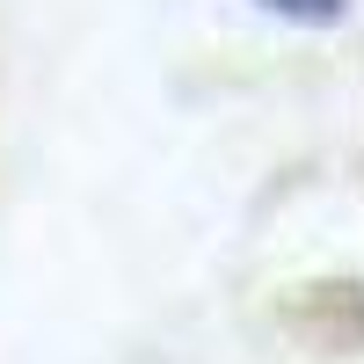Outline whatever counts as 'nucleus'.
Returning a JSON list of instances; mask_svg holds the SVG:
<instances>
[{
  "label": "nucleus",
  "mask_w": 364,
  "mask_h": 364,
  "mask_svg": "<svg viewBox=\"0 0 364 364\" xmlns=\"http://www.w3.org/2000/svg\"><path fill=\"white\" fill-rule=\"evenodd\" d=\"M277 15H306V22H336L343 15V0H269Z\"/></svg>",
  "instance_id": "1"
}]
</instances>
